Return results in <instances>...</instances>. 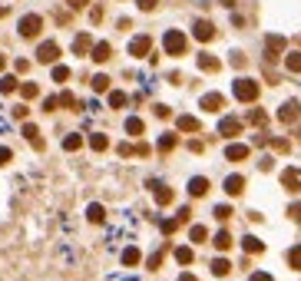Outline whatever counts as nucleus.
<instances>
[{"mask_svg": "<svg viewBox=\"0 0 301 281\" xmlns=\"http://www.w3.org/2000/svg\"><path fill=\"white\" fill-rule=\"evenodd\" d=\"M136 3H139V10H156L159 0H136Z\"/></svg>", "mask_w": 301, "mask_h": 281, "instance_id": "44", "label": "nucleus"}, {"mask_svg": "<svg viewBox=\"0 0 301 281\" xmlns=\"http://www.w3.org/2000/svg\"><path fill=\"white\" fill-rule=\"evenodd\" d=\"M149 47H152V40L146 37V33L129 40V53H132V56H146V53H149Z\"/></svg>", "mask_w": 301, "mask_h": 281, "instance_id": "10", "label": "nucleus"}, {"mask_svg": "<svg viewBox=\"0 0 301 281\" xmlns=\"http://www.w3.org/2000/svg\"><path fill=\"white\" fill-rule=\"evenodd\" d=\"M143 129H146V126H143L139 116H129V119H126V132H129V136H143Z\"/></svg>", "mask_w": 301, "mask_h": 281, "instance_id": "23", "label": "nucleus"}, {"mask_svg": "<svg viewBox=\"0 0 301 281\" xmlns=\"http://www.w3.org/2000/svg\"><path fill=\"white\" fill-rule=\"evenodd\" d=\"M57 56H60V47L53 43V40H47V43H40V47H37V60H40V63H57Z\"/></svg>", "mask_w": 301, "mask_h": 281, "instance_id": "4", "label": "nucleus"}, {"mask_svg": "<svg viewBox=\"0 0 301 281\" xmlns=\"http://www.w3.org/2000/svg\"><path fill=\"white\" fill-rule=\"evenodd\" d=\"M282 50H285V37H268L265 40V53H268V60H275Z\"/></svg>", "mask_w": 301, "mask_h": 281, "instance_id": "12", "label": "nucleus"}, {"mask_svg": "<svg viewBox=\"0 0 301 281\" xmlns=\"http://www.w3.org/2000/svg\"><path fill=\"white\" fill-rule=\"evenodd\" d=\"M238 132H242V119H238V116H225V119L219 123V136H228V139H232V136H238Z\"/></svg>", "mask_w": 301, "mask_h": 281, "instance_id": "5", "label": "nucleus"}, {"mask_svg": "<svg viewBox=\"0 0 301 281\" xmlns=\"http://www.w3.org/2000/svg\"><path fill=\"white\" fill-rule=\"evenodd\" d=\"M17 90V76H3L0 79V93H14Z\"/></svg>", "mask_w": 301, "mask_h": 281, "instance_id": "32", "label": "nucleus"}, {"mask_svg": "<svg viewBox=\"0 0 301 281\" xmlns=\"http://www.w3.org/2000/svg\"><path fill=\"white\" fill-rule=\"evenodd\" d=\"M175 126H179L182 132H199V119H195V116H179Z\"/></svg>", "mask_w": 301, "mask_h": 281, "instance_id": "18", "label": "nucleus"}, {"mask_svg": "<svg viewBox=\"0 0 301 281\" xmlns=\"http://www.w3.org/2000/svg\"><path fill=\"white\" fill-rule=\"evenodd\" d=\"M23 136H27L37 149H43V139H40V132H37V126H33V123H27V126H23Z\"/></svg>", "mask_w": 301, "mask_h": 281, "instance_id": "22", "label": "nucleus"}, {"mask_svg": "<svg viewBox=\"0 0 301 281\" xmlns=\"http://www.w3.org/2000/svg\"><path fill=\"white\" fill-rule=\"evenodd\" d=\"M175 262H179V265H192V248H186V245L175 248Z\"/></svg>", "mask_w": 301, "mask_h": 281, "instance_id": "30", "label": "nucleus"}, {"mask_svg": "<svg viewBox=\"0 0 301 281\" xmlns=\"http://www.w3.org/2000/svg\"><path fill=\"white\" fill-rule=\"evenodd\" d=\"M159 265H162V251H156V255L149 258V268H159Z\"/></svg>", "mask_w": 301, "mask_h": 281, "instance_id": "45", "label": "nucleus"}, {"mask_svg": "<svg viewBox=\"0 0 301 281\" xmlns=\"http://www.w3.org/2000/svg\"><path fill=\"white\" fill-rule=\"evenodd\" d=\"M215 219H219V222L232 219V208H228V205H215Z\"/></svg>", "mask_w": 301, "mask_h": 281, "instance_id": "40", "label": "nucleus"}, {"mask_svg": "<svg viewBox=\"0 0 301 281\" xmlns=\"http://www.w3.org/2000/svg\"><path fill=\"white\" fill-rule=\"evenodd\" d=\"M110 106H113V109L126 106V93H119V90H116V93H110Z\"/></svg>", "mask_w": 301, "mask_h": 281, "instance_id": "37", "label": "nucleus"}, {"mask_svg": "<svg viewBox=\"0 0 301 281\" xmlns=\"http://www.w3.org/2000/svg\"><path fill=\"white\" fill-rule=\"evenodd\" d=\"M252 281H271V275H268V271H255V275H252Z\"/></svg>", "mask_w": 301, "mask_h": 281, "instance_id": "46", "label": "nucleus"}, {"mask_svg": "<svg viewBox=\"0 0 301 281\" xmlns=\"http://www.w3.org/2000/svg\"><path fill=\"white\" fill-rule=\"evenodd\" d=\"M162 47H166V53L169 56H182L189 47V40L182 30H166V37H162Z\"/></svg>", "mask_w": 301, "mask_h": 281, "instance_id": "1", "label": "nucleus"}, {"mask_svg": "<svg viewBox=\"0 0 301 281\" xmlns=\"http://www.w3.org/2000/svg\"><path fill=\"white\" fill-rule=\"evenodd\" d=\"M90 47H93V40H90V33H79V37L73 40V53H86V50H90Z\"/></svg>", "mask_w": 301, "mask_h": 281, "instance_id": "20", "label": "nucleus"}, {"mask_svg": "<svg viewBox=\"0 0 301 281\" xmlns=\"http://www.w3.org/2000/svg\"><path fill=\"white\" fill-rule=\"evenodd\" d=\"M10 159H14V152L7 149V146H0V166H7V162H10Z\"/></svg>", "mask_w": 301, "mask_h": 281, "instance_id": "42", "label": "nucleus"}, {"mask_svg": "<svg viewBox=\"0 0 301 281\" xmlns=\"http://www.w3.org/2000/svg\"><path fill=\"white\" fill-rule=\"evenodd\" d=\"M37 93H40L37 83H23V86H20V96H23V99H33Z\"/></svg>", "mask_w": 301, "mask_h": 281, "instance_id": "36", "label": "nucleus"}, {"mask_svg": "<svg viewBox=\"0 0 301 281\" xmlns=\"http://www.w3.org/2000/svg\"><path fill=\"white\" fill-rule=\"evenodd\" d=\"M90 0H70V7H86Z\"/></svg>", "mask_w": 301, "mask_h": 281, "instance_id": "48", "label": "nucleus"}, {"mask_svg": "<svg viewBox=\"0 0 301 281\" xmlns=\"http://www.w3.org/2000/svg\"><path fill=\"white\" fill-rule=\"evenodd\" d=\"M86 215H90V222H96V225L106 219V215H103V205H90V208H86Z\"/></svg>", "mask_w": 301, "mask_h": 281, "instance_id": "34", "label": "nucleus"}, {"mask_svg": "<svg viewBox=\"0 0 301 281\" xmlns=\"http://www.w3.org/2000/svg\"><path fill=\"white\" fill-rule=\"evenodd\" d=\"M156 202H159V205H169V202H172V188L156 186Z\"/></svg>", "mask_w": 301, "mask_h": 281, "instance_id": "25", "label": "nucleus"}, {"mask_svg": "<svg viewBox=\"0 0 301 281\" xmlns=\"http://www.w3.org/2000/svg\"><path fill=\"white\" fill-rule=\"evenodd\" d=\"M123 265H126V268L139 265V248H126V251H123Z\"/></svg>", "mask_w": 301, "mask_h": 281, "instance_id": "28", "label": "nucleus"}, {"mask_svg": "<svg viewBox=\"0 0 301 281\" xmlns=\"http://www.w3.org/2000/svg\"><path fill=\"white\" fill-rule=\"evenodd\" d=\"M242 248L248 251V255H258V251H265V242H258L255 235H245V238H242Z\"/></svg>", "mask_w": 301, "mask_h": 281, "instance_id": "15", "label": "nucleus"}, {"mask_svg": "<svg viewBox=\"0 0 301 281\" xmlns=\"http://www.w3.org/2000/svg\"><path fill=\"white\" fill-rule=\"evenodd\" d=\"M232 93H235V99H242V103H255V99H258V83L248 79V76H242V79H235Z\"/></svg>", "mask_w": 301, "mask_h": 281, "instance_id": "2", "label": "nucleus"}, {"mask_svg": "<svg viewBox=\"0 0 301 281\" xmlns=\"http://www.w3.org/2000/svg\"><path fill=\"white\" fill-rule=\"evenodd\" d=\"M3 66H7V56H3V53H0V70H3Z\"/></svg>", "mask_w": 301, "mask_h": 281, "instance_id": "50", "label": "nucleus"}, {"mask_svg": "<svg viewBox=\"0 0 301 281\" xmlns=\"http://www.w3.org/2000/svg\"><path fill=\"white\" fill-rule=\"evenodd\" d=\"M285 66H288L291 73H301V50H291V53H285Z\"/></svg>", "mask_w": 301, "mask_h": 281, "instance_id": "19", "label": "nucleus"}, {"mask_svg": "<svg viewBox=\"0 0 301 281\" xmlns=\"http://www.w3.org/2000/svg\"><path fill=\"white\" fill-rule=\"evenodd\" d=\"M199 66H202L206 73H215V70H219L222 63H219V60H215L212 53H199Z\"/></svg>", "mask_w": 301, "mask_h": 281, "instance_id": "17", "label": "nucleus"}, {"mask_svg": "<svg viewBox=\"0 0 301 281\" xmlns=\"http://www.w3.org/2000/svg\"><path fill=\"white\" fill-rule=\"evenodd\" d=\"M232 66H245V56L242 53H232Z\"/></svg>", "mask_w": 301, "mask_h": 281, "instance_id": "47", "label": "nucleus"}, {"mask_svg": "<svg viewBox=\"0 0 301 281\" xmlns=\"http://www.w3.org/2000/svg\"><path fill=\"white\" fill-rule=\"evenodd\" d=\"M288 265H291V268H298V271H301V245H295V248L288 251Z\"/></svg>", "mask_w": 301, "mask_h": 281, "instance_id": "31", "label": "nucleus"}, {"mask_svg": "<svg viewBox=\"0 0 301 281\" xmlns=\"http://www.w3.org/2000/svg\"><path fill=\"white\" fill-rule=\"evenodd\" d=\"M192 33H195V40H202V43H208V40L215 37V27H212L208 20H195V27H192Z\"/></svg>", "mask_w": 301, "mask_h": 281, "instance_id": "8", "label": "nucleus"}, {"mask_svg": "<svg viewBox=\"0 0 301 281\" xmlns=\"http://www.w3.org/2000/svg\"><path fill=\"white\" fill-rule=\"evenodd\" d=\"M225 159L228 162H242V159H248V146H242V142H232L225 149Z\"/></svg>", "mask_w": 301, "mask_h": 281, "instance_id": "11", "label": "nucleus"}, {"mask_svg": "<svg viewBox=\"0 0 301 281\" xmlns=\"http://www.w3.org/2000/svg\"><path fill=\"white\" fill-rule=\"evenodd\" d=\"M228 271H232V265H228L225 258H215V262H212V275H215V278H225Z\"/></svg>", "mask_w": 301, "mask_h": 281, "instance_id": "21", "label": "nucleus"}, {"mask_svg": "<svg viewBox=\"0 0 301 281\" xmlns=\"http://www.w3.org/2000/svg\"><path fill=\"white\" fill-rule=\"evenodd\" d=\"M206 192H208V179L199 175V179H192V182H189V195H192V199H199V195H206Z\"/></svg>", "mask_w": 301, "mask_h": 281, "instance_id": "13", "label": "nucleus"}, {"mask_svg": "<svg viewBox=\"0 0 301 281\" xmlns=\"http://www.w3.org/2000/svg\"><path fill=\"white\" fill-rule=\"evenodd\" d=\"M242 188H245L242 175H228V179H225V192H228V195H242Z\"/></svg>", "mask_w": 301, "mask_h": 281, "instance_id": "14", "label": "nucleus"}, {"mask_svg": "<svg viewBox=\"0 0 301 281\" xmlns=\"http://www.w3.org/2000/svg\"><path fill=\"white\" fill-rule=\"evenodd\" d=\"M298 116H301V103H298V99H288L282 109H278V119H282V123H295Z\"/></svg>", "mask_w": 301, "mask_h": 281, "instance_id": "6", "label": "nucleus"}, {"mask_svg": "<svg viewBox=\"0 0 301 281\" xmlns=\"http://www.w3.org/2000/svg\"><path fill=\"white\" fill-rule=\"evenodd\" d=\"M248 123H252V126H265V123H268V112H265V109H252V112H248Z\"/></svg>", "mask_w": 301, "mask_h": 281, "instance_id": "26", "label": "nucleus"}, {"mask_svg": "<svg viewBox=\"0 0 301 281\" xmlns=\"http://www.w3.org/2000/svg\"><path fill=\"white\" fill-rule=\"evenodd\" d=\"M79 146H83V136H76V132H73V136H66V139H63V149H66V152H76Z\"/></svg>", "mask_w": 301, "mask_h": 281, "instance_id": "27", "label": "nucleus"}, {"mask_svg": "<svg viewBox=\"0 0 301 281\" xmlns=\"http://www.w3.org/2000/svg\"><path fill=\"white\" fill-rule=\"evenodd\" d=\"M282 186L288 192H301V169H285L282 172Z\"/></svg>", "mask_w": 301, "mask_h": 281, "instance_id": "7", "label": "nucleus"}, {"mask_svg": "<svg viewBox=\"0 0 301 281\" xmlns=\"http://www.w3.org/2000/svg\"><path fill=\"white\" fill-rule=\"evenodd\" d=\"M93 90H96V93H106V90H110V79H106L103 73L93 76Z\"/></svg>", "mask_w": 301, "mask_h": 281, "instance_id": "35", "label": "nucleus"}, {"mask_svg": "<svg viewBox=\"0 0 301 281\" xmlns=\"http://www.w3.org/2000/svg\"><path fill=\"white\" fill-rule=\"evenodd\" d=\"M57 99H60V106H76V96L73 93H60Z\"/></svg>", "mask_w": 301, "mask_h": 281, "instance_id": "41", "label": "nucleus"}, {"mask_svg": "<svg viewBox=\"0 0 301 281\" xmlns=\"http://www.w3.org/2000/svg\"><path fill=\"white\" fill-rule=\"evenodd\" d=\"M179 281H195V275H189V271H186V275H182Z\"/></svg>", "mask_w": 301, "mask_h": 281, "instance_id": "49", "label": "nucleus"}, {"mask_svg": "<svg viewBox=\"0 0 301 281\" xmlns=\"http://www.w3.org/2000/svg\"><path fill=\"white\" fill-rule=\"evenodd\" d=\"M110 56H113V47H110V43H96V47H93V60H96V63H106Z\"/></svg>", "mask_w": 301, "mask_h": 281, "instance_id": "16", "label": "nucleus"}, {"mask_svg": "<svg viewBox=\"0 0 301 281\" xmlns=\"http://www.w3.org/2000/svg\"><path fill=\"white\" fill-rule=\"evenodd\" d=\"M202 109H208V112L225 109V96H222V93H206V96H202Z\"/></svg>", "mask_w": 301, "mask_h": 281, "instance_id": "9", "label": "nucleus"}, {"mask_svg": "<svg viewBox=\"0 0 301 281\" xmlns=\"http://www.w3.org/2000/svg\"><path fill=\"white\" fill-rule=\"evenodd\" d=\"M172 146H175V136H172V132H166V136L159 139V149H162V152H169Z\"/></svg>", "mask_w": 301, "mask_h": 281, "instance_id": "38", "label": "nucleus"}, {"mask_svg": "<svg viewBox=\"0 0 301 281\" xmlns=\"http://www.w3.org/2000/svg\"><path fill=\"white\" fill-rule=\"evenodd\" d=\"M189 238H192V242H206V238H208V232L202 228V225H192V232H189Z\"/></svg>", "mask_w": 301, "mask_h": 281, "instance_id": "33", "label": "nucleus"}, {"mask_svg": "<svg viewBox=\"0 0 301 281\" xmlns=\"http://www.w3.org/2000/svg\"><path fill=\"white\" fill-rule=\"evenodd\" d=\"M212 245H215L219 251H228V248H232V235H228V232H219V235L212 238Z\"/></svg>", "mask_w": 301, "mask_h": 281, "instance_id": "24", "label": "nucleus"}, {"mask_svg": "<svg viewBox=\"0 0 301 281\" xmlns=\"http://www.w3.org/2000/svg\"><path fill=\"white\" fill-rule=\"evenodd\" d=\"M90 146H93L96 152H103V149H106V146H110V139H106L103 132H96V136H90Z\"/></svg>", "mask_w": 301, "mask_h": 281, "instance_id": "29", "label": "nucleus"}, {"mask_svg": "<svg viewBox=\"0 0 301 281\" xmlns=\"http://www.w3.org/2000/svg\"><path fill=\"white\" fill-rule=\"evenodd\" d=\"M288 215H291V219H295V222H301V202H295V205L288 208Z\"/></svg>", "mask_w": 301, "mask_h": 281, "instance_id": "43", "label": "nucleus"}, {"mask_svg": "<svg viewBox=\"0 0 301 281\" xmlns=\"http://www.w3.org/2000/svg\"><path fill=\"white\" fill-rule=\"evenodd\" d=\"M53 79H57V83H66V79H70V70H66V66H53Z\"/></svg>", "mask_w": 301, "mask_h": 281, "instance_id": "39", "label": "nucleus"}, {"mask_svg": "<svg viewBox=\"0 0 301 281\" xmlns=\"http://www.w3.org/2000/svg\"><path fill=\"white\" fill-rule=\"evenodd\" d=\"M40 27H43V20H40L37 14H27V17L20 20V37H27V40H30V37H37V33H40Z\"/></svg>", "mask_w": 301, "mask_h": 281, "instance_id": "3", "label": "nucleus"}]
</instances>
